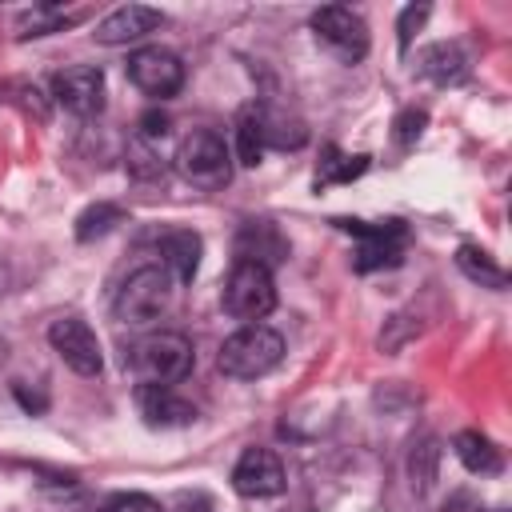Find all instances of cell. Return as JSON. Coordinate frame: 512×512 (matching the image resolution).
Returning a JSON list of instances; mask_svg holds the SVG:
<instances>
[{"label": "cell", "mask_w": 512, "mask_h": 512, "mask_svg": "<svg viewBox=\"0 0 512 512\" xmlns=\"http://www.w3.org/2000/svg\"><path fill=\"white\" fill-rule=\"evenodd\" d=\"M72 16H60L52 4H44V8H36V12H28L24 20H20V36H48L52 28H60V24H68Z\"/></svg>", "instance_id": "obj_26"}, {"label": "cell", "mask_w": 512, "mask_h": 512, "mask_svg": "<svg viewBox=\"0 0 512 512\" xmlns=\"http://www.w3.org/2000/svg\"><path fill=\"white\" fill-rule=\"evenodd\" d=\"M312 36L316 44L336 56L340 64H360L368 56V24L360 12L344 8V4H324L312 12Z\"/></svg>", "instance_id": "obj_6"}, {"label": "cell", "mask_w": 512, "mask_h": 512, "mask_svg": "<svg viewBox=\"0 0 512 512\" xmlns=\"http://www.w3.org/2000/svg\"><path fill=\"white\" fill-rule=\"evenodd\" d=\"M452 452H456V460L468 468V472H476V476H492V472H500V448L484 436V432H456V440H452Z\"/></svg>", "instance_id": "obj_15"}, {"label": "cell", "mask_w": 512, "mask_h": 512, "mask_svg": "<svg viewBox=\"0 0 512 512\" xmlns=\"http://www.w3.org/2000/svg\"><path fill=\"white\" fill-rule=\"evenodd\" d=\"M176 172L192 184V188H224L232 180V148L220 132L212 128H192L180 144H176V156H172Z\"/></svg>", "instance_id": "obj_3"}, {"label": "cell", "mask_w": 512, "mask_h": 512, "mask_svg": "<svg viewBox=\"0 0 512 512\" xmlns=\"http://www.w3.org/2000/svg\"><path fill=\"white\" fill-rule=\"evenodd\" d=\"M48 344L64 360V368H72L76 376H100L104 372V348H100V336L92 332L88 320H80V316L52 320L48 324Z\"/></svg>", "instance_id": "obj_7"}, {"label": "cell", "mask_w": 512, "mask_h": 512, "mask_svg": "<svg viewBox=\"0 0 512 512\" xmlns=\"http://www.w3.org/2000/svg\"><path fill=\"white\" fill-rule=\"evenodd\" d=\"M424 124H428V116H424V108H404L396 120H392V140L400 144V148H412L416 140H420V132H424Z\"/></svg>", "instance_id": "obj_25"}, {"label": "cell", "mask_w": 512, "mask_h": 512, "mask_svg": "<svg viewBox=\"0 0 512 512\" xmlns=\"http://www.w3.org/2000/svg\"><path fill=\"white\" fill-rule=\"evenodd\" d=\"M260 132H264V148H300L308 140V128L300 120H284L268 108H260Z\"/></svg>", "instance_id": "obj_22"}, {"label": "cell", "mask_w": 512, "mask_h": 512, "mask_svg": "<svg viewBox=\"0 0 512 512\" xmlns=\"http://www.w3.org/2000/svg\"><path fill=\"white\" fill-rule=\"evenodd\" d=\"M8 288V268H4V260H0V292Z\"/></svg>", "instance_id": "obj_30"}, {"label": "cell", "mask_w": 512, "mask_h": 512, "mask_svg": "<svg viewBox=\"0 0 512 512\" xmlns=\"http://www.w3.org/2000/svg\"><path fill=\"white\" fill-rule=\"evenodd\" d=\"M284 360V336L268 324H240L216 356V368L232 380H260Z\"/></svg>", "instance_id": "obj_2"}, {"label": "cell", "mask_w": 512, "mask_h": 512, "mask_svg": "<svg viewBox=\"0 0 512 512\" xmlns=\"http://www.w3.org/2000/svg\"><path fill=\"white\" fill-rule=\"evenodd\" d=\"M168 304H172V272L164 264H140L116 288L112 312L120 324H152L168 312Z\"/></svg>", "instance_id": "obj_4"}, {"label": "cell", "mask_w": 512, "mask_h": 512, "mask_svg": "<svg viewBox=\"0 0 512 512\" xmlns=\"http://www.w3.org/2000/svg\"><path fill=\"white\" fill-rule=\"evenodd\" d=\"M232 488L248 500L276 496L284 488V464L272 448H244L236 468H232Z\"/></svg>", "instance_id": "obj_10"}, {"label": "cell", "mask_w": 512, "mask_h": 512, "mask_svg": "<svg viewBox=\"0 0 512 512\" xmlns=\"http://www.w3.org/2000/svg\"><path fill=\"white\" fill-rule=\"evenodd\" d=\"M404 256V236H380V240H364L356 252V268L372 272V268H392Z\"/></svg>", "instance_id": "obj_23"}, {"label": "cell", "mask_w": 512, "mask_h": 512, "mask_svg": "<svg viewBox=\"0 0 512 512\" xmlns=\"http://www.w3.org/2000/svg\"><path fill=\"white\" fill-rule=\"evenodd\" d=\"M200 252H204V244L192 228H172V232L160 236V264L172 272V280L188 284L200 268Z\"/></svg>", "instance_id": "obj_14"}, {"label": "cell", "mask_w": 512, "mask_h": 512, "mask_svg": "<svg viewBox=\"0 0 512 512\" xmlns=\"http://www.w3.org/2000/svg\"><path fill=\"white\" fill-rule=\"evenodd\" d=\"M52 100L72 116H96L104 108V72L96 64H72L52 76Z\"/></svg>", "instance_id": "obj_9"}, {"label": "cell", "mask_w": 512, "mask_h": 512, "mask_svg": "<svg viewBox=\"0 0 512 512\" xmlns=\"http://www.w3.org/2000/svg\"><path fill=\"white\" fill-rule=\"evenodd\" d=\"M432 16V8L428 4H408L404 12H400V20H396V40H400V48H408L412 44V36L424 28V20Z\"/></svg>", "instance_id": "obj_27"}, {"label": "cell", "mask_w": 512, "mask_h": 512, "mask_svg": "<svg viewBox=\"0 0 512 512\" xmlns=\"http://www.w3.org/2000/svg\"><path fill=\"white\" fill-rule=\"evenodd\" d=\"M104 512H164V508H160V500H152L148 492H116V496L104 504Z\"/></svg>", "instance_id": "obj_28"}, {"label": "cell", "mask_w": 512, "mask_h": 512, "mask_svg": "<svg viewBox=\"0 0 512 512\" xmlns=\"http://www.w3.org/2000/svg\"><path fill=\"white\" fill-rule=\"evenodd\" d=\"M220 304L232 320H244V324H260L272 308H276V280L268 268L260 264H248V260H236L228 280H224V292H220Z\"/></svg>", "instance_id": "obj_5"}, {"label": "cell", "mask_w": 512, "mask_h": 512, "mask_svg": "<svg viewBox=\"0 0 512 512\" xmlns=\"http://www.w3.org/2000/svg\"><path fill=\"white\" fill-rule=\"evenodd\" d=\"M160 24H164V12H160V8L124 4V8H112V12L92 28V40H96V44H108V48H120V44L144 40V36L156 32Z\"/></svg>", "instance_id": "obj_11"}, {"label": "cell", "mask_w": 512, "mask_h": 512, "mask_svg": "<svg viewBox=\"0 0 512 512\" xmlns=\"http://www.w3.org/2000/svg\"><path fill=\"white\" fill-rule=\"evenodd\" d=\"M236 160L256 168L264 160V132H260V104H244L236 112Z\"/></svg>", "instance_id": "obj_18"}, {"label": "cell", "mask_w": 512, "mask_h": 512, "mask_svg": "<svg viewBox=\"0 0 512 512\" xmlns=\"http://www.w3.org/2000/svg\"><path fill=\"white\" fill-rule=\"evenodd\" d=\"M364 168H368V156H344V152L328 148V160H320V172H316V188H324V184H348Z\"/></svg>", "instance_id": "obj_24"}, {"label": "cell", "mask_w": 512, "mask_h": 512, "mask_svg": "<svg viewBox=\"0 0 512 512\" xmlns=\"http://www.w3.org/2000/svg\"><path fill=\"white\" fill-rule=\"evenodd\" d=\"M436 468H440V448L432 436H424L420 444H412L408 452V476H412V488L424 496L432 484H436Z\"/></svg>", "instance_id": "obj_21"}, {"label": "cell", "mask_w": 512, "mask_h": 512, "mask_svg": "<svg viewBox=\"0 0 512 512\" xmlns=\"http://www.w3.org/2000/svg\"><path fill=\"white\" fill-rule=\"evenodd\" d=\"M124 168H128L132 180H160V176H164V160H160L156 144L144 140V136H132V140H128V148H124Z\"/></svg>", "instance_id": "obj_20"}, {"label": "cell", "mask_w": 512, "mask_h": 512, "mask_svg": "<svg viewBox=\"0 0 512 512\" xmlns=\"http://www.w3.org/2000/svg\"><path fill=\"white\" fill-rule=\"evenodd\" d=\"M456 268H460L472 284H480V288H492V292H504V288H508V272H504L484 248H476V244H460V248H456Z\"/></svg>", "instance_id": "obj_17"}, {"label": "cell", "mask_w": 512, "mask_h": 512, "mask_svg": "<svg viewBox=\"0 0 512 512\" xmlns=\"http://www.w3.org/2000/svg\"><path fill=\"white\" fill-rule=\"evenodd\" d=\"M116 224H124V208H120V204H108V200H96V204H88V208L76 216V240H80V244L100 240V236H108Z\"/></svg>", "instance_id": "obj_19"}, {"label": "cell", "mask_w": 512, "mask_h": 512, "mask_svg": "<svg viewBox=\"0 0 512 512\" xmlns=\"http://www.w3.org/2000/svg\"><path fill=\"white\" fill-rule=\"evenodd\" d=\"M136 408L148 428H184L196 420V408L164 384H136Z\"/></svg>", "instance_id": "obj_12"}, {"label": "cell", "mask_w": 512, "mask_h": 512, "mask_svg": "<svg viewBox=\"0 0 512 512\" xmlns=\"http://www.w3.org/2000/svg\"><path fill=\"white\" fill-rule=\"evenodd\" d=\"M124 364L136 372L140 384H180L192 364H196V348L184 332H148L140 336L128 352H124Z\"/></svg>", "instance_id": "obj_1"}, {"label": "cell", "mask_w": 512, "mask_h": 512, "mask_svg": "<svg viewBox=\"0 0 512 512\" xmlns=\"http://www.w3.org/2000/svg\"><path fill=\"white\" fill-rule=\"evenodd\" d=\"M168 128H172V120H168L164 112H144V116H140V132H136V136H144V140H152V144H156V140H164V136H168Z\"/></svg>", "instance_id": "obj_29"}, {"label": "cell", "mask_w": 512, "mask_h": 512, "mask_svg": "<svg viewBox=\"0 0 512 512\" xmlns=\"http://www.w3.org/2000/svg\"><path fill=\"white\" fill-rule=\"evenodd\" d=\"M288 256V240L276 232L272 220H248L240 224L236 232V260H248V264H260L272 272V264H280Z\"/></svg>", "instance_id": "obj_13"}, {"label": "cell", "mask_w": 512, "mask_h": 512, "mask_svg": "<svg viewBox=\"0 0 512 512\" xmlns=\"http://www.w3.org/2000/svg\"><path fill=\"white\" fill-rule=\"evenodd\" d=\"M420 72L436 84H460L468 76V52L460 44H432L420 56Z\"/></svg>", "instance_id": "obj_16"}, {"label": "cell", "mask_w": 512, "mask_h": 512, "mask_svg": "<svg viewBox=\"0 0 512 512\" xmlns=\"http://www.w3.org/2000/svg\"><path fill=\"white\" fill-rule=\"evenodd\" d=\"M4 360H8V340L0 336V368H4Z\"/></svg>", "instance_id": "obj_31"}, {"label": "cell", "mask_w": 512, "mask_h": 512, "mask_svg": "<svg viewBox=\"0 0 512 512\" xmlns=\"http://www.w3.org/2000/svg\"><path fill=\"white\" fill-rule=\"evenodd\" d=\"M128 80L152 96V100H168L184 88V60L172 52V48H160V44H148V48H136L124 64Z\"/></svg>", "instance_id": "obj_8"}]
</instances>
